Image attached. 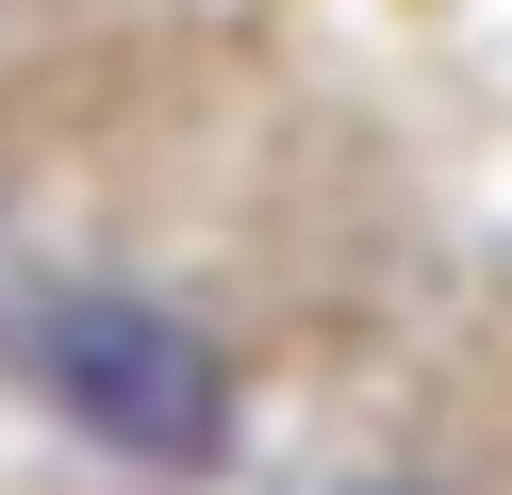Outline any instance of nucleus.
<instances>
[{"label": "nucleus", "mask_w": 512, "mask_h": 495, "mask_svg": "<svg viewBox=\"0 0 512 495\" xmlns=\"http://www.w3.org/2000/svg\"><path fill=\"white\" fill-rule=\"evenodd\" d=\"M34 380L67 396L100 446H133V462H199L215 446V347L182 314H149V297H50L34 314Z\"/></svg>", "instance_id": "nucleus-1"}]
</instances>
